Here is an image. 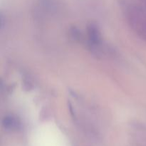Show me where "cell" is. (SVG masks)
Returning <instances> with one entry per match:
<instances>
[{
	"label": "cell",
	"mask_w": 146,
	"mask_h": 146,
	"mask_svg": "<svg viewBox=\"0 0 146 146\" xmlns=\"http://www.w3.org/2000/svg\"><path fill=\"white\" fill-rule=\"evenodd\" d=\"M3 125L4 128L10 131H16L19 128V123L18 120L11 116L5 117L3 120Z\"/></svg>",
	"instance_id": "6da1fadb"
},
{
	"label": "cell",
	"mask_w": 146,
	"mask_h": 146,
	"mask_svg": "<svg viewBox=\"0 0 146 146\" xmlns=\"http://www.w3.org/2000/svg\"><path fill=\"white\" fill-rule=\"evenodd\" d=\"M88 37H89L91 43L94 45H97V44H100V41H101L100 33L96 27L92 25V24L88 28Z\"/></svg>",
	"instance_id": "7a4b0ae2"
}]
</instances>
